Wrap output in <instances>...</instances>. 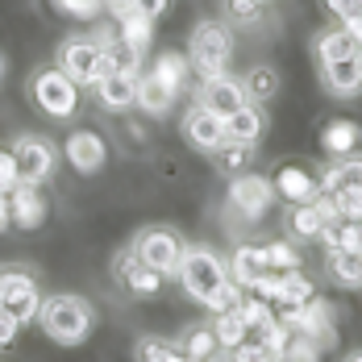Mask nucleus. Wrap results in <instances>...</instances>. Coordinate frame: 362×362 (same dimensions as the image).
I'll return each mask as SVG.
<instances>
[{"label":"nucleus","instance_id":"obj_33","mask_svg":"<svg viewBox=\"0 0 362 362\" xmlns=\"http://www.w3.org/2000/svg\"><path fill=\"white\" fill-rule=\"evenodd\" d=\"M221 13L229 25H242V30L262 25V0H221Z\"/></svg>","mask_w":362,"mask_h":362},{"label":"nucleus","instance_id":"obj_25","mask_svg":"<svg viewBox=\"0 0 362 362\" xmlns=\"http://www.w3.org/2000/svg\"><path fill=\"white\" fill-rule=\"evenodd\" d=\"M225 262H229V279H233V284H242V288H250L254 279H258V275L267 271V258H262V246H246V242H242L238 250L229 254Z\"/></svg>","mask_w":362,"mask_h":362},{"label":"nucleus","instance_id":"obj_15","mask_svg":"<svg viewBox=\"0 0 362 362\" xmlns=\"http://www.w3.org/2000/svg\"><path fill=\"white\" fill-rule=\"evenodd\" d=\"M92 92L105 112H129L134 96H138V71H105L92 83Z\"/></svg>","mask_w":362,"mask_h":362},{"label":"nucleus","instance_id":"obj_30","mask_svg":"<svg viewBox=\"0 0 362 362\" xmlns=\"http://www.w3.org/2000/svg\"><path fill=\"white\" fill-rule=\"evenodd\" d=\"M317 288H313V279L308 275H300V267H291V271H279V288H275V308L279 304H304V300H313Z\"/></svg>","mask_w":362,"mask_h":362},{"label":"nucleus","instance_id":"obj_16","mask_svg":"<svg viewBox=\"0 0 362 362\" xmlns=\"http://www.w3.org/2000/svg\"><path fill=\"white\" fill-rule=\"evenodd\" d=\"M321 88H325L333 100H354V96H362V59L350 54V59L321 63Z\"/></svg>","mask_w":362,"mask_h":362},{"label":"nucleus","instance_id":"obj_13","mask_svg":"<svg viewBox=\"0 0 362 362\" xmlns=\"http://www.w3.org/2000/svg\"><path fill=\"white\" fill-rule=\"evenodd\" d=\"M180 134L196 154H213V150L225 142V121H221L217 112H209L204 105H192L180 121Z\"/></svg>","mask_w":362,"mask_h":362},{"label":"nucleus","instance_id":"obj_26","mask_svg":"<svg viewBox=\"0 0 362 362\" xmlns=\"http://www.w3.org/2000/svg\"><path fill=\"white\" fill-rule=\"evenodd\" d=\"M362 46L354 37L346 34L341 25H333V30H321V34L313 37V54H317V63H333V59H350V54H358Z\"/></svg>","mask_w":362,"mask_h":362},{"label":"nucleus","instance_id":"obj_4","mask_svg":"<svg viewBox=\"0 0 362 362\" xmlns=\"http://www.w3.org/2000/svg\"><path fill=\"white\" fill-rule=\"evenodd\" d=\"M25 96H30V105H34L42 117H50V121H71L75 112H79V88H75L71 75H63L54 63L30 71Z\"/></svg>","mask_w":362,"mask_h":362},{"label":"nucleus","instance_id":"obj_42","mask_svg":"<svg viewBox=\"0 0 362 362\" xmlns=\"http://www.w3.org/2000/svg\"><path fill=\"white\" fill-rule=\"evenodd\" d=\"M337 25H341V30H346V34H350V37H354V42L362 46V13H350V17H341Z\"/></svg>","mask_w":362,"mask_h":362},{"label":"nucleus","instance_id":"obj_47","mask_svg":"<svg viewBox=\"0 0 362 362\" xmlns=\"http://www.w3.org/2000/svg\"><path fill=\"white\" fill-rule=\"evenodd\" d=\"M358 59H362V50H358Z\"/></svg>","mask_w":362,"mask_h":362},{"label":"nucleus","instance_id":"obj_1","mask_svg":"<svg viewBox=\"0 0 362 362\" xmlns=\"http://www.w3.org/2000/svg\"><path fill=\"white\" fill-rule=\"evenodd\" d=\"M54 346H83L96 325H100V313H96V304L88 300V296H79V291H50V296H42V308H37V321H34Z\"/></svg>","mask_w":362,"mask_h":362},{"label":"nucleus","instance_id":"obj_11","mask_svg":"<svg viewBox=\"0 0 362 362\" xmlns=\"http://www.w3.org/2000/svg\"><path fill=\"white\" fill-rule=\"evenodd\" d=\"M59 158L71 167L75 175H100L105 163H109V142L96 129H71L63 138V146H59Z\"/></svg>","mask_w":362,"mask_h":362},{"label":"nucleus","instance_id":"obj_24","mask_svg":"<svg viewBox=\"0 0 362 362\" xmlns=\"http://www.w3.org/2000/svg\"><path fill=\"white\" fill-rule=\"evenodd\" d=\"M358 142H362V125L350 121V117H337V121H329L325 129H321V150H325L329 158L358 150Z\"/></svg>","mask_w":362,"mask_h":362},{"label":"nucleus","instance_id":"obj_20","mask_svg":"<svg viewBox=\"0 0 362 362\" xmlns=\"http://www.w3.org/2000/svg\"><path fill=\"white\" fill-rule=\"evenodd\" d=\"M271 183H275V196H279V200H288V204H296V200H313V196L321 192L317 175H313V171H304V167H296V163L279 167Z\"/></svg>","mask_w":362,"mask_h":362},{"label":"nucleus","instance_id":"obj_38","mask_svg":"<svg viewBox=\"0 0 362 362\" xmlns=\"http://www.w3.org/2000/svg\"><path fill=\"white\" fill-rule=\"evenodd\" d=\"M21 329H25V325H21L13 313H4V308H0V350H8V346L17 341V333H21Z\"/></svg>","mask_w":362,"mask_h":362},{"label":"nucleus","instance_id":"obj_3","mask_svg":"<svg viewBox=\"0 0 362 362\" xmlns=\"http://www.w3.org/2000/svg\"><path fill=\"white\" fill-rule=\"evenodd\" d=\"M175 279H180V288L187 300H196L200 308H209L221 296V288L229 284V262L213 246H192L187 242L180 267H175Z\"/></svg>","mask_w":362,"mask_h":362},{"label":"nucleus","instance_id":"obj_37","mask_svg":"<svg viewBox=\"0 0 362 362\" xmlns=\"http://www.w3.org/2000/svg\"><path fill=\"white\" fill-rule=\"evenodd\" d=\"M329 196H333L337 221H362V187H337Z\"/></svg>","mask_w":362,"mask_h":362},{"label":"nucleus","instance_id":"obj_27","mask_svg":"<svg viewBox=\"0 0 362 362\" xmlns=\"http://www.w3.org/2000/svg\"><path fill=\"white\" fill-rule=\"evenodd\" d=\"M150 71L158 75L175 96H180L183 88H187V75H192V63H187V54H180V50H158L154 54V63H150Z\"/></svg>","mask_w":362,"mask_h":362},{"label":"nucleus","instance_id":"obj_14","mask_svg":"<svg viewBox=\"0 0 362 362\" xmlns=\"http://www.w3.org/2000/svg\"><path fill=\"white\" fill-rule=\"evenodd\" d=\"M250 96H246V88H242V79H233V75H213V79H200V92H196V105H204L209 112H217L221 121L229 117V112H238L246 105Z\"/></svg>","mask_w":362,"mask_h":362},{"label":"nucleus","instance_id":"obj_18","mask_svg":"<svg viewBox=\"0 0 362 362\" xmlns=\"http://www.w3.org/2000/svg\"><path fill=\"white\" fill-rule=\"evenodd\" d=\"M267 134V109L258 100H246L238 112L225 117V142H242V146H258Z\"/></svg>","mask_w":362,"mask_h":362},{"label":"nucleus","instance_id":"obj_21","mask_svg":"<svg viewBox=\"0 0 362 362\" xmlns=\"http://www.w3.org/2000/svg\"><path fill=\"white\" fill-rule=\"evenodd\" d=\"M175 346H180V358H192V362H204V358H217L221 354L213 321H196V325H187L180 337H175Z\"/></svg>","mask_w":362,"mask_h":362},{"label":"nucleus","instance_id":"obj_44","mask_svg":"<svg viewBox=\"0 0 362 362\" xmlns=\"http://www.w3.org/2000/svg\"><path fill=\"white\" fill-rule=\"evenodd\" d=\"M4 79H8V59L0 54V88H4Z\"/></svg>","mask_w":362,"mask_h":362},{"label":"nucleus","instance_id":"obj_9","mask_svg":"<svg viewBox=\"0 0 362 362\" xmlns=\"http://www.w3.org/2000/svg\"><path fill=\"white\" fill-rule=\"evenodd\" d=\"M8 150H13V158H17V180L42 183V187L54 180V171H59V146H54V138L25 129V134L13 138Z\"/></svg>","mask_w":362,"mask_h":362},{"label":"nucleus","instance_id":"obj_31","mask_svg":"<svg viewBox=\"0 0 362 362\" xmlns=\"http://www.w3.org/2000/svg\"><path fill=\"white\" fill-rule=\"evenodd\" d=\"M254 150H258V146H242V142H221L217 150L209 154V158L217 163V171H221V175H238V171H246V167H250V163H254Z\"/></svg>","mask_w":362,"mask_h":362},{"label":"nucleus","instance_id":"obj_23","mask_svg":"<svg viewBox=\"0 0 362 362\" xmlns=\"http://www.w3.org/2000/svg\"><path fill=\"white\" fill-rule=\"evenodd\" d=\"M317 183H321V192H337V187H362V154H358V150H350V154H337L325 171L317 175Z\"/></svg>","mask_w":362,"mask_h":362},{"label":"nucleus","instance_id":"obj_5","mask_svg":"<svg viewBox=\"0 0 362 362\" xmlns=\"http://www.w3.org/2000/svg\"><path fill=\"white\" fill-rule=\"evenodd\" d=\"M0 308L13 313L21 325H34L42 308V284L37 271L25 262H0Z\"/></svg>","mask_w":362,"mask_h":362},{"label":"nucleus","instance_id":"obj_2","mask_svg":"<svg viewBox=\"0 0 362 362\" xmlns=\"http://www.w3.org/2000/svg\"><path fill=\"white\" fill-rule=\"evenodd\" d=\"M233 50H238V42H233V25L225 17L221 21L204 17L187 34V63H192V75H200V79H213V75L229 71Z\"/></svg>","mask_w":362,"mask_h":362},{"label":"nucleus","instance_id":"obj_6","mask_svg":"<svg viewBox=\"0 0 362 362\" xmlns=\"http://www.w3.org/2000/svg\"><path fill=\"white\" fill-rule=\"evenodd\" d=\"M54 67L63 75H71L75 88L83 92V88H92L100 75H105V46H100V37L96 34H71L59 42V50H54Z\"/></svg>","mask_w":362,"mask_h":362},{"label":"nucleus","instance_id":"obj_46","mask_svg":"<svg viewBox=\"0 0 362 362\" xmlns=\"http://www.w3.org/2000/svg\"><path fill=\"white\" fill-rule=\"evenodd\" d=\"M262 4H275V0H262Z\"/></svg>","mask_w":362,"mask_h":362},{"label":"nucleus","instance_id":"obj_40","mask_svg":"<svg viewBox=\"0 0 362 362\" xmlns=\"http://www.w3.org/2000/svg\"><path fill=\"white\" fill-rule=\"evenodd\" d=\"M325 8L341 21V17H350V13H362V0H325Z\"/></svg>","mask_w":362,"mask_h":362},{"label":"nucleus","instance_id":"obj_17","mask_svg":"<svg viewBox=\"0 0 362 362\" xmlns=\"http://www.w3.org/2000/svg\"><path fill=\"white\" fill-rule=\"evenodd\" d=\"M175 100H180V96L150 71V67L138 71V96H134V109L142 112V117H150V121H167L171 109H175Z\"/></svg>","mask_w":362,"mask_h":362},{"label":"nucleus","instance_id":"obj_43","mask_svg":"<svg viewBox=\"0 0 362 362\" xmlns=\"http://www.w3.org/2000/svg\"><path fill=\"white\" fill-rule=\"evenodd\" d=\"M13 221H8V187H0V233H8Z\"/></svg>","mask_w":362,"mask_h":362},{"label":"nucleus","instance_id":"obj_28","mask_svg":"<svg viewBox=\"0 0 362 362\" xmlns=\"http://www.w3.org/2000/svg\"><path fill=\"white\" fill-rule=\"evenodd\" d=\"M242 88H246V96H250V100L267 105V100H275V96H279V71H275L271 63H254L250 71L242 75Z\"/></svg>","mask_w":362,"mask_h":362},{"label":"nucleus","instance_id":"obj_12","mask_svg":"<svg viewBox=\"0 0 362 362\" xmlns=\"http://www.w3.org/2000/svg\"><path fill=\"white\" fill-rule=\"evenodd\" d=\"M8 221H13V229H21V233L42 229V225L50 221L46 187H42V183H25V180L13 183V187H8Z\"/></svg>","mask_w":362,"mask_h":362},{"label":"nucleus","instance_id":"obj_41","mask_svg":"<svg viewBox=\"0 0 362 362\" xmlns=\"http://www.w3.org/2000/svg\"><path fill=\"white\" fill-rule=\"evenodd\" d=\"M134 8H138V13H146V17H154V21H158V17H163V13L171 8V0H134Z\"/></svg>","mask_w":362,"mask_h":362},{"label":"nucleus","instance_id":"obj_32","mask_svg":"<svg viewBox=\"0 0 362 362\" xmlns=\"http://www.w3.org/2000/svg\"><path fill=\"white\" fill-rule=\"evenodd\" d=\"M213 333H217V346H221V354H225V350H233L238 341H246V321L238 317V308L213 313Z\"/></svg>","mask_w":362,"mask_h":362},{"label":"nucleus","instance_id":"obj_39","mask_svg":"<svg viewBox=\"0 0 362 362\" xmlns=\"http://www.w3.org/2000/svg\"><path fill=\"white\" fill-rule=\"evenodd\" d=\"M17 183V158L13 150H0V187H13Z\"/></svg>","mask_w":362,"mask_h":362},{"label":"nucleus","instance_id":"obj_45","mask_svg":"<svg viewBox=\"0 0 362 362\" xmlns=\"http://www.w3.org/2000/svg\"><path fill=\"white\" fill-rule=\"evenodd\" d=\"M346 358H350V362H362V350H350V354H346Z\"/></svg>","mask_w":362,"mask_h":362},{"label":"nucleus","instance_id":"obj_34","mask_svg":"<svg viewBox=\"0 0 362 362\" xmlns=\"http://www.w3.org/2000/svg\"><path fill=\"white\" fill-rule=\"evenodd\" d=\"M134 358H138V362H175V358H180V346H175V341H167V337H138Z\"/></svg>","mask_w":362,"mask_h":362},{"label":"nucleus","instance_id":"obj_29","mask_svg":"<svg viewBox=\"0 0 362 362\" xmlns=\"http://www.w3.org/2000/svg\"><path fill=\"white\" fill-rule=\"evenodd\" d=\"M117 25V34L125 37L129 46H138V50H150V42H154V17H146V13H138V8H129L125 17H117L112 21Z\"/></svg>","mask_w":362,"mask_h":362},{"label":"nucleus","instance_id":"obj_22","mask_svg":"<svg viewBox=\"0 0 362 362\" xmlns=\"http://www.w3.org/2000/svg\"><path fill=\"white\" fill-rule=\"evenodd\" d=\"M325 275L346 291H362V250H325Z\"/></svg>","mask_w":362,"mask_h":362},{"label":"nucleus","instance_id":"obj_35","mask_svg":"<svg viewBox=\"0 0 362 362\" xmlns=\"http://www.w3.org/2000/svg\"><path fill=\"white\" fill-rule=\"evenodd\" d=\"M50 4H54V13L75 17V21H83V25H96V21L105 17V0H50Z\"/></svg>","mask_w":362,"mask_h":362},{"label":"nucleus","instance_id":"obj_8","mask_svg":"<svg viewBox=\"0 0 362 362\" xmlns=\"http://www.w3.org/2000/svg\"><path fill=\"white\" fill-rule=\"evenodd\" d=\"M275 183L271 175H258V171H238V175H229V187H225V204L238 213L242 221H262L271 209H275Z\"/></svg>","mask_w":362,"mask_h":362},{"label":"nucleus","instance_id":"obj_7","mask_svg":"<svg viewBox=\"0 0 362 362\" xmlns=\"http://www.w3.org/2000/svg\"><path fill=\"white\" fill-rule=\"evenodd\" d=\"M129 250L138 254L142 262H150L154 271L175 275L183 250H187V238H183L175 225H142V229L129 238Z\"/></svg>","mask_w":362,"mask_h":362},{"label":"nucleus","instance_id":"obj_10","mask_svg":"<svg viewBox=\"0 0 362 362\" xmlns=\"http://www.w3.org/2000/svg\"><path fill=\"white\" fill-rule=\"evenodd\" d=\"M112 284L125 291V296H134V300H150V296H158V291H163L167 275H163V271H154L150 262H142L129 246H121V250L112 254Z\"/></svg>","mask_w":362,"mask_h":362},{"label":"nucleus","instance_id":"obj_36","mask_svg":"<svg viewBox=\"0 0 362 362\" xmlns=\"http://www.w3.org/2000/svg\"><path fill=\"white\" fill-rule=\"evenodd\" d=\"M262 258H267V271H291V267H300V250L291 242H267Z\"/></svg>","mask_w":362,"mask_h":362},{"label":"nucleus","instance_id":"obj_19","mask_svg":"<svg viewBox=\"0 0 362 362\" xmlns=\"http://www.w3.org/2000/svg\"><path fill=\"white\" fill-rule=\"evenodd\" d=\"M325 209L317 204V196L313 200H296L288 204V217H284V229H288L291 242H317V233H321V225H325Z\"/></svg>","mask_w":362,"mask_h":362}]
</instances>
